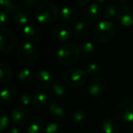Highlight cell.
I'll return each mask as SVG.
<instances>
[{
    "mask_svg": "<svg viewBox=\"0 0 133 133\" xmlns=\"http://www.w3.org/2000/svg\"><path fill=\"white\" fill-rule=\"evenodd\" d=\"M57 57L58 62L63 66H72L74 64H76L80 57L78 45L74 43H66L62 45L57 49Z\"/></svg>",
    "mask_w": 133,
    "mask_h": 133,
    "instance_id": "1",
    "label": "cell"
},
{
    "mask_svg": "<svg viewBox=\"0 0 133 133\" xmlns=\"http://www.w3.org/2000/svg\"><path fill=\"white\" fill-rule=\"evenodd\" d=\"M17 60L25 66L35 64L37 59V51L31 42H26L20 45L17 49Z\"/></svg>",
    "mask_w": 133,
    "mask_h": 133,
    "instance_id": "2",
    "label": "cell"
},
{
    "mask_svg": "<svg viewBox=\"0 0 133 133\" xmlns=\"http://www.w3.org/2000/svg\"><path fill=\"white\" fill-rule=\"evenodd\" d=\"M115 34V26L110 21H100L94 28L93 36L97 42L107 43L113 37Z\"/></svg>",
    "mask_w": 133,
    "mask_h": 133,
    "instance_id": "3",
    "label": "cell"
},
{
    "mask_svg": "<svg viewBox=\"0 0 133 133\" xmlns=\"http://www.w3.org/2000/svg\"><path fill=\"white\" fill-rule=\"evenodd\" d=\"M58 15L57 6L51 3H45L37 8L36 11V17L41 24H49L56 20Z\"/></svg>",
    "mask_w": 133,
    "mask_h": 133,
    "instance_id": "4",
    "label": "cell"
},
{
    "mask_svg": "<svg viewBox=\"0 0 133 133\" xmlns=\"http://www.w3.org/2000/svg\"><path fill=\"white\" fill-rule=\"evenodd\" d=\"M87 72L78 68L69 69L65 73V81L66 85L71 88H79L82 87L87 82L88 79Z\"/></svg>",
    "mask_w": 133,
    "mask_h": 133,
    "instance_id": "5",
    "label": "cell"
},
{
    "mask_svg": "<svg viewBox=\"0 0 133 133\" xmlns=\"http://www.w3.org/2000/svg\"><path fill=\"white\" fill-rule=\"evenodd\" d=\"M114 116L117 119L123 122H133V100L125 99L114 109Z\"/></svg>",
    "mask_w": 133,
    "mask_h": 133,
    "instance_id": "6",
    "label": "cell"
},
{
    "mask_svg": "<svg viewBox=\"0 0 133 133\" xmlns=\"http://www.w3.org/2000/svg\"><path fill=\"white\" fill-rule=\"evenodd\" d=\"M16 45V37L10 29L1 28L0 29V49L6 53L11 51Z\"/></svg>",
    "mask_w": 133,
    "mask_h": 133,
    "instance_id": "7",
    "label": "cell"
},
{
    "mask_svg": "<svg viewBox=\"0 0 133 133\" xmlns=\"http://www.w3.org/2000/svg\"><path fill=\"white\" fill-rule=\"evenodd\" d=\"M117 18L123 26H133V6L129 4H124L118 8Z\"/></svg>",
    "mask_w": 133,
    "mask_h": 133,
    "instance_id": "8",
    "label": "cell"
},
{
    "mask_svg": "<svg viewBox=\"0 0 133 133\" xmlns=\"http://www.w3.org/2000/svg\"><path fill=\"white\" fill-rule=\"evenodd\" d=\"M107 90V82L103 78H95L89 81L88 85V91L89 95L94 98H99L103 96Z\"/></svg>",
    "mask_w": 133,
    "mask_h": 133,
    "instance_id": "9",
    "label": "cell"
},
{
    "mask_svg": "<svg viewBox=\"0 0 133 133\" xmlns=\"http://www.w3.org/2000/svg\"><path fill=\"white\" fill-rule=\"evenodd\" d=\"M30 117V112L25 106L20 105L16 107L11 113V121L13 125L17 127L24 126L28 121Z\"/></svg>",
    "mask_w": 133,
    "mask_h": 133,
    "instance_id": "10",
    "label": "cell"
},
{
    "mask_svg": "<svg viewBox=\"0 0 133 133\" xmlns=\"http://www.w3.org/2000/svg\"><path fill=\"white\" fill-rule=\"evenodd\" d=\"M11 14L14 21L18 26H26L30 20V11L26 6H16Z\"/></svg>",
    "mask_w": 133,
    "mask_h": 133,
    "instance_id": "11",
    "label": "cell"
},
{
    "mask_svg": "<svg viewBox=\"0 0 133 133\" xmlns=\"http://www.w3.org/2000/svg\"><path fill=\"white\" fill-rule=\"evenodd\" d=\"M34 85L39 89H46L51 88L53 84L52 74L48 70H40L34 76Z\"/></svg>",
    "mask_w": 133,
    "mask_h": 133,
    "instance_id": "12",
    "label": "cell"
},
{
    "mask_svg": "<svg viewBox=\"0 0 133 133\" xmlns=\"http://www.w3.org/2000/svg\"><path fill=\"white\" fill-rule=\"evenodd\" d=\"M52 35L58 41H68L72 37L73 31L69 26L64 23H59L53 26Z\"/></svg>",
    "mask_w": 133,
    "mask_h": 133,
    "instance_id": "13",
    "label": "cell"
},
{
    "mask_svg": "<svg viewBox=\"0 0 133 133\" xmlns=\"http://www.w3.org/2000/svg\"><path fill=\"white\" fill-rule=\"evenodd\" d=\"M22 33L24 37L28 42H37L41 38V36H42V31L40 28L33 24H28L24 26Z\"/></svg>",
    "mask_w": 133,
    "mask_h": 133,
    "instance_id": "14",
    "label": "cell"
},
{
    "mask_svg": "<svg viewBox=\"0 0 133 133\" xmlns=\"http://www.w3.org/2000/svg\"><path fill=\"white\" fill-rule=\"evenodd\" d=\"M102 13V9L99 6L98 4L96 3H93L90 4L85 10H84L83 14H82V17L85 19V21L87 22H94L95 20L98 18L100 17Z\"/></svg>",
    "mask_w": 133,
    "mask_h": 133,
    "instance_id": "15",
    "label": "cell"
},
{
    "mask_svg": "<svg viewBox=\"0 0 133 133\" xmlns=\"http://www.w3.org/2000/svg\"><path fill=\"white\" fill-rule=\"evenodd\" d=\"M119 120L116 118L108 117L103 119L101 123V128L104 133H119L120 124Z\"/></svg>",
    "mask_w": 133,
    "mask_h": 133,
    "instance_id": "16",
    "label": "cell"
},
{
    "mask_svg": "<svg viewBox=\"0 0 133 133\" xmlns=\"http://www.w3.org/2000/svg\"><path fill=\"white\" fill-rule=\"evenodd\" d=\"M48 110L53 118L57 121H62L66 117V109L61 104L57 102H52L48 106Z\"/></svg>",
    "mask_w": 133,
    "mask_h": 133,
    "instance_id": "17",
    "label": "cell"
},
{
    "mask_svg": "<svg viewBox=\"0 0 133 133\" xmlns=\"http://www.w3.org/2000/svg\"><path fill=\"white\" fill-rule=\"evenodd\" d=\"M78 49H79L80 57L83 58H89L92 57L96 52V48L94 44L90 41H84L78 45Z\"/></svg>",
    "mask_w": 133,
    "mask_h": 133,
    "instance_id": "18",
    "label": "cell"
},
{
    "mask_svg": "<svg viewBox=\"0 0 133 133\" xmlns=\"http://www.w3.org/2000/svg\"><path fill=\"white\" fill-rule=\"evenodd\" d=\"M60 16H61V18L64 21H66L68 23H71V22H74L77 19L78 13H77V10L74 8L69 6H66L61 8Z\"/></svg>",
    "mask_w": 133,
    "mask_h": 133,
    "instance_id": "19",
    "label": "cell"
},
{
    "mask_svg": "<svg viewBox=\"0 0 133 133\" xmlns=\"http://www.w3.org/2000/svg\"><path fill=\"white\" fill-rule=\"evenodd\" d=\"M16 89L13 85L8 84L1 90V99L5 103H11L16 98Z\"/></svg>",
    "mask_w": 133,
    "mask_h": 133,
    "instance_id": "20",
    "label": "cell"
},
{
    "mask_svg": "<svg viewBox=\"0 0 133 133\" xmlns=\"http://www.w3.org/2000/svg\"><path fill=\"white\" fill-rule=\"evenodd\" d=\"M89 25L85 21H81L75 25L74 28V36L78 39H81L85 37L89 33Z\"/></svg>",
    "mask_w": 133,
    "mask_h": 133,
    "instance_id": "21",
    "label": "cell"
},
{
    "mask_svg": "<svg viewBox=\"0 0 133 133\" xmlns=\"http://www.w3.org/2000/svg\"><path fill=\"white\" fill-rule=\"evenodd\" d=\"M12 69L8 64L2 62L0 64V80L2 83H6L12 78Z\"/></svg>",
    "mask_w": 133,
    "mask_h": 133,
    "instance_id": "22",
    "label": "cell"
},
{
    "mask_svg": "<svg viewBox=\"0 0 133 133\" xmlns=\"http://www.w3.org/2000/svg\"><path fill=\"white\" fill-rule=\"evenodd\" d=\"M71 120H72L73 124L78 127L83 126L88 121V114L84 110H76L72 114Z\"/></svg>",
    "mask_w": 133,
    "mask_h": 133,
    "instance_id": "23",
    "label": "cell"
},
{
    "mask_svg": "<svg viewBox=\"0 0 133 133\" xmlns=\"http://www.w3.org/2000/svg\"><path fill=\"white\" fill-rule=\"evenodd\" d=\"M48 96L43 91H38L33 96V105L37 108H43L48 103Z\"/></svg>",
    "mask_w": 133,
    "mask_h": 133,
    "instance_id": "24",
    "label": "cell"
},
{
    "mask_svg": "<svg viewBox=\"0 0 133 133\" xmlns=\"http://www.w3.org/2000/svg\"><path fill=\"white\" fill-rule=\"evenodd\" d=\"M26 131H28V133L44 132V123L40 118H34L29 122Z\"/></svg>",
    "mask_w": 133,
    "mask_h": 133,
    "instance_id": "25",
    "label": "cell"
},
{
    "mask_svg": "<svg viewBox=\"0 0 133 133\" xmlns=\"http://www.w3.org/2000/svg\"><path fill=\"white\" fill-rule=\"evenodd\" d=\"M34 76L32 72L28 69H24L19 71L18 73V80L22 85L28 86L30 85L34 81Z\"/></svg>",
    "mask_w": 133,
    "mask_h": 133,
    "instance_id": "26",
    "label": "cell"
},
{
    "mask_svg": "<svg viewBox=\"0 0 133 133\" xmlns=\"http://www.w3.org/2000/svg\"><path fill=\"white\" fill-rule=\"evenodd\" d=\"M51 90L56 96L63 97L66 93V87L62 81H55L51 86Z\"/></svg>",
    "mask_w": 133,
    "mask_h": 133,
    "instance_id": "27",
    "label": "cell"
},
{
    "mask_svg": "<svg viewBox=\"0 0 133 133\" xmlns=\"http://www.w3.org/2000/svg\"><path fill=\"white\" fill-rule=\"evenodd\" d=\"M43 133H65V129L61 124L57 122H52L45 128Z\"/></svg>",
    "mask_w": 133,
    "mask_h": 133,
    "instance_id": "28",
    "label": "cell"
},
{
    "mask_svg": "<svg viewBox=\"0 0 133 133\" xmlns=\"http://www.w3.org/2000/svg\"><path fill=\"white\" fill-rule=\"evenodd\" d=\"M102 71V66H100V64L97 62H92L90 64H89L87 66L86 69V72L89 76H98L100 72Z\"/></svg>",
    "mask_w": 133,
    "mask_h": 133,
    "instance_id": "29",
    "label": "cell"
},
{
    "mask_svg": "<svg viewBox=\"0 0 133 133\" xmlns=\"http://www.w3.org/2000/svg\"><path fill=\"white\" fill-rule=\"evenodd\" d=\"M103 15L108 18H113V17H117L118 14V8L114 6V5H108L102 10Z\"/></svg>",
    "mask_w": 133,
    "mask_h": 133,
    "instance_id": "30",
    "label": "cell"
},
{
    "mask_svg": "<svg viewBox=\"0 0 133 133\" xmlns=\"http://www.w3.org/2000/svg\"><path fill=\"white\" fill-rule=\"evenodd\" d=\"M0 2H1V8L3 11L12 13L16 6L14 4V0H0Z\"/></svg>",
    "mask_w": 133,
    "mask_h": 133,
    "instance_id": "31",
    "label": "cell"
},
{
    "mask_svg": "<svg viewBox=\"0 0 133 133\" xmlns=\"http://www.w3.org/2000/svg\"><path fill=\"white\" fill-rule=\"evenodd\" d=\"M20 102L23 106H28L33 103V96L30 93L25 92L20 96Z\"/></svg>",
    "mask_w": 133,
    "mask_h": 133,
    "instance_id": "32",
    "label": "cell"
},
{
    "mask_svg": "<svg viewBox=\"0 0 133 133\" xmlns=\"http://www.w3.org/2000/svg\"><path fill=\"white\" fill-rule=\"evenodd\" d=\"M8 116L6 113V111L4 109H1V121H0V129L1 130H4L8 128Z\"/></svg>",
    "mask_w": 133,
    "mask_h": 133,
    "instance_id": "33",
    "label": "cell"
},
{
    "mask_svg": "<svg viewBox=\"0 0 133 133\" xmlns=\"http://www.w3.org/2000/svg\"><path fill=\"white\" fill-rule=\"evenodd\" d=\"M8 22H9V18H8V12L2 10V12H1V26H2V28H5L8 24Z\"/></svg>",
    "mask_w": 133,
    "mask_h": 133,
    "instance_id": "34",
    "label": "cell"
},
{
    "mask_svg": "<svg viewBox=\"0 0 133 133\" xmlns=\"http://www.w3.org/2000/svg\"><path fill=\"white\" fill-rule=\"evenodd\" d=\"M23 2H24L25 6H34L37 4L38 2V0H23Z\"/></svg>",
    "mask_w": 133,
    "mask_h": 133,
    "instance_id": "35",
    "label": "cell"
},
{
    "mask_svg": "<svg viewBox=\"0 0 133 133\" xmlns=\"http://www.w3.org/2000/svg\"><path fill=\"white\" fill-rule=\"evenodd\" d=\"M89 2V0H77L76 1L77 5H78V6H79V8H83V6H88Z\"/></svg>",
    "mask_w": 133,
    "mask_h": 133,
    "instance_id": "36",
    "label": "cell"
},
{
    "mask_svg": "<svg viewBox=\"0 0 133 133\" xmlns=\"http://www.w3.org/2000/svg\"><path fill=\"white\" fill-rule=\"evenodd\" d=\"M6 133H21V132H20V130H19L18 128L16 126V127H11L10 129H8Z\"/></svg>",
    "mask_w": 133,
    "mask_h": 133,
    "instance_id": "37",
    "label": "cell"
},
{
    "mask_svg": "<svg viewBox=\"0 0 133 133\" xmlns=\"http://www.w3.org/2000/svg\"><path fill=\"white\" fill-rule=\"evenodd\" d=\"M115 2L118 3V4H122V3L126 2V1H128V0H114Z\"/></svg>",
    "mask_w": 133,
    "mask_h": 133,
    "instance_id": "38",
    "label": "cell"
},
{
    "mask_svg": "<svg viewBox=\"0 0 133 133\" xmlns=\"http://www.w3.org/2000/svg\"><path fill=\"white\" fill-rule=\"evenodd\" d=\"M129 133H133V123L131 124L130 128H129Z\"/></svg>",
    "mask_w": 133,
    "mask_h": 133,
    "instance_id": "39",
    "label": "cell"
},
{
    "mask_svg": "<svg viewBox=\"0 0 133 133\" xmlns=\"http://www.w3.org/2000/svg\"><path fill=\"white\" fill-rule=\"evenodd\" d=\"M105 1H106V0H97V2H98V3H104Z\"/></svg>",
    "mask_w": 133,
    "mask_h": 133,
    "instance_id": "40",
    "label": "cell"
},
{
    "mask_svg": "<svg viewBox=\"0 0 133 133\" xmlns=\"http://www.w3.org/2000/svg\"><path fill=\"white\" fill-rule=\"evenodd\" d=\"M45 1H49V0H45Z\"/></svg>",
    "mask_w": 133,
    "mask_h": 133,
    "instance_id": "41",
    "label": "cell"
}]
</instances>
